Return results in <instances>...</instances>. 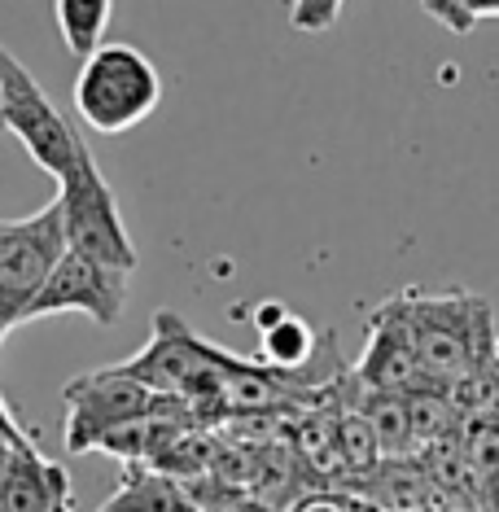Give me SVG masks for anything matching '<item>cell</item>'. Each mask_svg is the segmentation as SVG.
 <instances>
[{"instance_id":"cell-1","label":"cell","mask_w":499,"mask_h":512,"mask_svg":"<svg viewBox=\"0 0 499 512\" xmlns=\"http://www.w3.org/2000/svg\"><path fill=\"white\" fill-rule=\"evenodd\" d=\"M408 324H412V346L416 364L429 386L447 390L486 359L499 355V329L495 311L482 294L469 289H421L408 285Z\"/></svg>"},{"instance_id":"cell-18","label":"cell","mask_w":499,"mask_h":512,"mask_svg":"<svg viewBox=\"0 0 499 512\" xmlns=\"http://www.w3.org/2000/svg\"><path fill=\"white\" fill-rule=\"evenodd\" d=\"M0 438H14V442H27V438H31L27 429L18 425V416L9 412V403H5V399H0Z\"/></svg>"},{"instance_id":"cell-15","label":"cell","mask_w":499,"mask_h":512,"mask_svg":"<svg viewBox=\"0 0 499 512\" xmlns=\"http://www.w3.org/2000/svg\"><path fill=\"white\" fill-rule=\"evenodd\" d=\"M342 5L346 0H289V27L307 31V36L329 31L333 22L342 18Z\"/></svg>"},{"instance_id":"cell-13","label":"cell","mask_w":499,"mask_h":512,"mask_svg":"<svg viewBox=\"0 0 499 512\" xmlns=\"http://www.w3.org/2000/svg\"><path fill=\"white\" fill-rule=\"evenodd\" d=\"M57 14V31H62L66 49L75 57H88L92 49H101V36L110 27V14H114V0H57L53 5Z\"/></svg>"},{"instance_id":"cell-2","label":"cell","mask_w":499,"mask_h":512,"mask_svg":"<svg viewBox=\"0 0 499 512\" xmlns=\"http://www.w3.org/2000/svg\"><path fill=\"white\" fill-rule=\"evenodd\" d=\"M232 351H219L206 337H197L176 311H158L154 333L145 351L123 359V372L136 377L145 390L176 399L202 421L206 412H224V368Z\"/></svg>"},{"instance_id":"cell-19","label":"cell","mask_w":499,"mask_h":512,"mask_svg":"<svg viewBox=\"0 0 499 512\" xmlns=\"http://www.w3.org/2000/svg\"><path fill=\"white\" fill-rule=\"evenodd\" d=\"M27 442H31V438H27ZM14 447H22V442L0 438V482H5V469H9V460H14Z\"/></svg>"},{"instance_id":"cell-12","label":"cell","mask_w":499,"mask_h":512,"mask_svg":"<svg viewBox=\"0 0 499 512\" xmlns=\"http://www.w3.org/2000/svg\"><path fill=\"white\" fill-rule=\"evenodd\" d=\"M359 407H364V421H368V429H373V438H377L381 460L416 456L412 425H408V399H403V394H368L364 390Z\"/></svg>"},{"instance_id":"cell-20","label":"cell","mask_w":499,"mask_h":512,"mask_svg":"<svg viewBox=\"0 0 499 512\" xmlns=\"http://www.w3.org/2000/svg\"><path fill=\"white\" fill-rule=\"evenodd\" d=\"M351 512H386V508H377V504H368V499H355L351 495Z\"/></svg>"},{"instance_id":"cell-6","label":"cell","mask_w":499,"mask_h":512,"mask_svg":"<svg viewBox=\"0 0 499 512\" xmlns=\"http://www.w3.org/2000/svg\"><path fill=\"white\" fill-rule=\"evenodd\" d=\"M62 399H66V429H62L66 451L84 456V451H97L114 429L149 416L162 403V394L145 390L119 364H110V368H97V372L66 381Z\"/></svg>"},{"instance_id":"cell-10","label":"cell","mask_w":499,"mask_h":512,"mask_svg":"<svg viewBox=\"0 0 499 512\" xmlns=\"http://www.w3.org/2000/svg\"><path fill=\"white\" fill-rule=\"evenodd\" d=\"M254 329H259V337H263L259 364L285 372V377H294L298 368H307V359L316 355V342H320V333L311 329L303 316L285 311L281 302H263V307H254Z\"/></svg>"},{"instance_id":"cell-16","label":"cell","mask_w":499,"mask_h":512,"mask_svg":"<svg viewBox=\"0 0 499 512\" xmlns=\"http://www.w3.org/2000/svg\"><path fill=\"white\" fill-rule=\"evenodd\" d=\"M421 5H425V14L434 22H443L451 36H469V31H473V18L464 14L456 0H421Z\"/></svg>"},{"instance_id":"cell-11","label":"cell","mask_w":499,"mask_h":512,"mask_svg":"<svg viewBox=\"0 0 499 512\" xmlns=\"http://www.w3.org/2000/svg\"><path fill=\"white\" fill-rule=\"evenodd\" d=\"M97 512H197V504L180 477L158 473L149 464H123L119 491Z\"/></svg>"},{"instance_id":"cell-8","label":"cell","mask_w":499,"mask_h":512,"mask_svg":"<svg viewBox=\"0 0 499 512\" xmlns=\"http://www.w3.org/2000/svg\"><path fill=\"white\" fill-rule=\"evenodd\" d=\"M355 381L368 394H416L429 381L421 377L412 346V324H408V298L390 294L381 307L368 311V342L355 364Z\"/></svg>"},{"instance_id":"cell-5","label":"cell","mask_w":499,"mask_h":512,"mask_svg":"<svg viewBox=\"0 0 499 512\" xmlns=\"http://www.w3.org/2000/svg\"><path fill=\"white\" fill-rule=\"evenodd\" d=\"M57 206H62L66 250L101 267H114L123 276L136 272L141 254H136V241L119 211V197H114L110 180L101 176L97 158H84L71 176L57 180Z\"/></svg>"},{"instance_id":"cell-9","label":"cell","mask_w":499,"mask_h":512,"mask_svg":"<svg viewBox=\"0 0 499 512\" xmlns=\"http://www.w3.org/2000/svg\"><path fill=\"white\" fill-rule=\"evenodd\" d=\"M123 307H127V276L66 250L49 272L44 289L36 294V302L27 307L22 324L44 320V316H62V311H79V316H88V320H97L110 329V324H119Z\"/></svg>"},{"instance_id":"cell-4","label":"cell","mask_w":499,"mask_h":512,"mask_svg":"<svg viewBox=\"0 0 499 512\" xmlns=\"http://www.w3.org/2000/svg\"><path fill=\"white\" fill-rule=\"evenodd\" d=\"M0 132L14 136L31 162H40V171H49L53 180H66L79 162L92 158L88 141L66 123V114L53 106L49 92L5 44H0Z\"/></svg>"},{"instance_id":"cell-17","label":"cell","mask_w":499,"mask_h":512,"mask_svg":"<svg viewBox=\"0 0 499 512\" xmlns=\"http://www.w3.org/2000/svg\"><path fill=\"white\" fill-rule=\"evenodd\" d=\"M285 512H351V495H338V491H316V495H303L294 499Z\"/></svg>"},{"instance_id":"cell-14","label":"cell","mask_w":499,"mask_h":512,"mask_svg":"<svg viewBox=\"0 0 499 512\" xmlns=\"http://www.w3.org/2000/svg\"><path fill=\"white\" fill-rule=\"evenodd\" d=\"M403 399H408V425H412V447L416 451H425L429 442L456 434V429L464 425L460 412L447 399V390H438V386H425V390H416V394H403Z\"/></svg>"},{"instance_id":"cell-7","label":"cell","mask_w":499,"mask_h":512,"mask_svg":"<svg viewBox=\"0 0 499 512\" xmlns=\"http://www.w3.org/2000/svg\"><path fill=\"white\" fill-rule=\"evenodd\" d=\"M62 254H66V232L57 197L27 219H0V311L9 316L14 329L22 324L27 307L36 302Z\"/></svg>"},{"instance_id":"cell-3","label":"cell","mask_w":499,"mask_h":512,"mask_svg":"<svg viewBox=\"0 0 499 512\" xmlns=\"http://www.w3.org/2000/svg\"><path fill=\"white\" fill-rule=\"evenodd\" d=\"M162 101V75L136 44H101L79 62L75 114L101 136L132 132Z\"/></svg>"}]
</instances>
